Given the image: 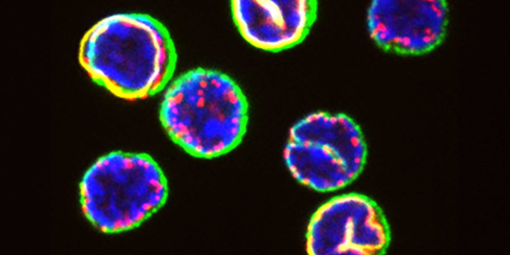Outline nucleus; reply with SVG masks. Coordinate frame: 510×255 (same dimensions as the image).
I'll use <instances>...</instances> for the list:
<instances>
[{
    "label": "nucleus",
    "mask_w": 510,
    "mask_h": 255,
    "mask_svg": "<svg viewBox=\"0 0 510 255\" xmlns=\"http://www.w3.org/2000/svg\"><path fill=\"white\" fill-rule=\"evenodd\" d=\"M284 164L291 177L313 191H339L354 179L339 159L322 146L288 140L282 151Z\"/></svg>",
    "instance_id": "nucleus-8"
},
{
    "label": "nucleus",
    "mask_w": 510,
    "mask_h": 255,
    "mask_svg": "<svg viewBox=\"0 0 510 255\" xmlns=\"http://www.w3.org/2000/svg\"><path fill=\"white\" fill-rule=\"evenodd\" d=\"M449 11L443 0H374L367 15L369 33L383 48L422 55L444 39Z\"/></svg>",
    "instance_id": "nucleus-5"
},
{
    "label": "nucleus",
    "mask_w": 510,
    "mask_h": 255,
    "mask_svg": "<svg viewBox=\"0 0 510 255\" xmlns=\"http://www.w3.org/2000/svg\"><path fill=\"white\" fill-rule=\"evenodd\" d=\"M161 92V126L189 154L215 158L242 141L248 125L249 104L239 85L227 74L193 68L173 77Z\"/></svg>",
    "instance_id": "nucleus-2"
},
{
    "label": "nucleus",
    "mask_w": 510,
    "mask_h": 255,
    "mask_svg": "<svg viewBox=\"0 0 510 255\" xmlns=\"http://www.w3.org/2000/svg\"><path fill=\"white\" fill-rule=\"evenodd\" d=\"M390 242L387 222L372 199L357 193L336 195L322 204L308 223L305 248L311 255H374Z\"/></svg>",
    "instance_id": "nucleus-4"
},
{
    "label": "nucleus",
    "mask_w": 510,
    "mask_h": 255,
    "mask_svg": "<svg viewBox=\"0 0 510 255\" xmlns=\"http://www.w3.org/2000/svg\"><path fill=\"white\" fill-rule=\"evenodd\" d=\"M78 189L85 219L105 234L137 228L165 205L169 193L165 174L152 157L120 150L92 161Z\"/></svg>",
    "instance_id": "nucleus-3"
},
{
    "label": "nucleus",
    "mask_w": 510,
    "mask_h": 255,
    "mask_svg": "<svg viewBox=\"0 0 510 255\" xmlns=\"http://www.w3.org/2000/svg\"><path fill=\"white\" fill-rule=\"evenodd\" d=\"M288 140L317 145L329 150L355 179L366 164L368 150L360 126L343 113L315 112L290 128Z\"/></svg>",
    "instance_id": "nucleus-7"
},
{
    "label": "nucleus",
    "mask_w": 510,
    "mask_h": 255,
    "mask_svg": "<svg viewBox=\"0 0 510 255\" xmlns=\"http://www.w3.org/2000/svg\"><path fill=\"white\" fill-rule=\"evenodd\" d=\"M231 11L245 40L258 49L277 52L304 40L314 21L316 4L307 0H234Z\"/></svg>",
    "instance_id": "nucleus-6"
},
{
    "label": "nucleus",
    "mask_w": 510,
    "mask_h": 255,
    "mask_svg": "<svg viewBox=\"0 0 510 255\" xmlns=\"http://www.w3.org/2000/svg\"><path fill=\"white\" fill-rule=\"evenodd\" d=\"M79 57L94 82L129 100L161 92L173 77L177 59L165 25L137 12L113 13L97 21L83 36Z\"/></svg>",
    "instance_id": "nucleus-1"
}]
</instances>
